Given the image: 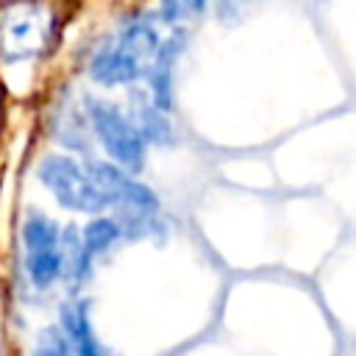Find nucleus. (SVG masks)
I'll return each mask as SVG.
<instances>
[{
	"label": "nucleus",
	"instance_id": "1",
	"mask_svg": "<svg viewBox=\"0 0 356 356\" xmlns=\"http://www.w3.org/2000/svg\"><path fill=\"white\" fill-rule=\"evenodd\" d=\"M159 33L150 22L136 19L122 25L89 61V75L103 86L134 83L139 78H150L161 53Z\"/></svg>",
	"mask_w": 356,
	"mask_h": 356
},
{
	"label": "nucleus",
	"instance_id": "2",
	"mask_svg": "<svg viewBox=\"0 0 356 356\" xmlns=\"http://www.w3.org/2000/svg\"><path fill=\"white\" fill-rule=\"evenodd\" d=\"M86 117H89V125H92L95 136L100 139L103 150L117 164H122V167H128L134 172L142 170L147 139L142 136V131L136 128L131 114H125L120 106H111V103L97 100V97H89L86 100Z\"/></svg>",
	"mask_w": 356,
	"mask_h": 356
},
{
	"label": "nucleus",
	"instance_id": "3",
	"mask_svg": "<svg viewBox=\"0 0 356 356\" xmlns=\"http://www.w3.org/2000/svg\"><path fill=\"white\" fill-rule=\"evenodd\" d=\"M86 172H89L92 184L97 186V192L103 195L106 206H114L120 211V220H117L120 228H125L128 222L142 225L159 209L156 195L145 184H139L128 172H122L117 164L86 159Z\"/></svg>",
	"mask_w": 356,
	"mask_h": 356
},
{
	"label": "nucleus",
	"instance_id": "4",
	"mask_svg": "<svg viewBox=\"0 0 356 356\" xmlns=\"http://www.w3.org/2000/svg\"><path fill=\"white\" fill-rule=\"evenodd\" d=\"M39 181L53 192V197L72 211L97 214L106 209L103 195L92 184L86 164L75 161L72 156H47L39 164Z\"/></svg>",
	"mask_w": 356,
	"mask_h": 356
},
{
	"label": "nucleus",
	"instance_id": "5",
	"mask_svg": "<svg viewBox=\"0 0 356 356\" xmlns=\"http://www.w3.org/2000/svg\"><path fill=\"white\" fill-rule=\"evenodd\" d=\"M53 17L44 6H14L0 19V56L22 61L42 53L50 42Z\"/></svg>",
	"mask_w": 356,
	"mask_h": 356
},
{
	"label": "nucleus",
	"instance_id": "6",
	"mask_svg": "<svg viewBox=\"0 0 356 356\" xmlns=\"http://www.w3.org/2000/svg\"><path fill=\"white\" fill-rule=\"evenodd\" d=\"M22 245H25V273L33 286L47 289L58 275H64L61 259V231L44 214H31L22 225Z\"/></svg>",
	"mask_w": 356,
	"mask_h": 356
},
{
	"label": "nucleus",
	"instance_id": "7",
	"mask_svg": "<svg viewBox=\"0 0 356 356\" xmlns=\"http://www.w3.org/2000/svg\"><path fill=\"white\" fill-rule=\"evenodd\" d=\"M58 320H61V334L70 342L75 356H111L103 348V342L95 337V331H92L89 303L86 300H67V303H61Z\"/></svg>",
	"mask_w": 356,
	"mask_h": 356
},
{
	"label": "nucleus",
	"instance_id": "8",
	"mask_svg": "<svg viewBox=\"0 0 356 356\" xmlns=\"http://www.w3.org/2000/svg\"><path fill=\"white\" fill-rule=\"evenodd\" d=\"M184 47V33H172L167 39V44H161V53H159V61H156V70L150 75V83H153V103L167 114L170 111V86H172V61L175 56L181 53Z\"/></svg>",
	"mask_w": 356,
	"mask_h": 356
},
{
	"label": "nucleus",
	"instance_id": "9",
	"mask_svg": "<svg viewBox=\"0 0 356 356\" xmlns=\"http://www.w3.org/2000/svg\"><path fill=\"white\" fill-rule=\"evenodd\" d=\"M131 100H134V97H131ZM131 120L136 122V128L142 131V136H145L147 142H159V145L170 142V122H167L164 111H161L153 100L136 97V100H134Z\"/></svg>",
	"mask_w": 356,
	"mask_h": 356
},
{
	"label": "nucleus",
	"instance_id": "10",
	"mask_svg": "<svg viewBox=\"0 0 356 356\" xmlns=\"http://www.w3.org/2000/svg\"><path fill=\"white\" fill-rule=\"evenodd\" d=\"M122 234L120 222L111 220V217H95L83 231H81V242H83V256H86V264L92 267L95 256H100L103 250H108L117 236Z\"/></svg>",
	"mask_w": 356,
	"mask_h": 356
},
{
	"label": "nucleus",
	"instance_id": "11",
	"mask_svg": "<svg viewBox=\"0 0 356 356\" xmlns=\"http://www.w3.org/2000/svg\"><path fill=\"white\" fill-rule=\"evenodd\" d=\"M31 356H75V353H72L70 342L64 339V334H58V331H47Z\"/></svg>",
	"mask_w": 356,
	"mask_h": 356
},
{
	"label": "nucleus",
	"instance_id": "12",
	"mask_svg": "<svg viewBox=\"0 0 356 356\" xmlns=\"http://www.w3.org/2000/svg\"><path fill=\"white\" fill-rule=\"evenodd\" d=\"M197 11H203V3H195V6L170 3V6H164V8H161V14L167 17V22H181L184 17H189V14H197Z\"/></svg>",
	"mask_w": 356,
	"mask_h": 356
},
{
	"label": "nucleus",
	"instance_id": "13",
	"mask_svg": "<svg viewBox=\"0 0 356 356\" xmlns=\"http://www.w3.org/2000/svg\"><path fill=\"white\" fill-rule=\"evenodd\" d=\"M0 356H3V353H0Z\"/></svg>",
	"mask_w": 356,
	"mask_h": 356
}]
</instances>
